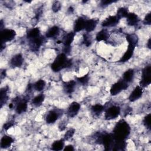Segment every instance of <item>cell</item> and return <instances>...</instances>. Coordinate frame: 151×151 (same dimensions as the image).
<instances>
[{
  "label": "cell",
  "instance_id": "d4e9b609",
  "mask_svg": "<svg viewBox=\"0 0 151 151\" xmlns=\"http://www.w3.org/2000/svg\"><path fill=\"white\" fill-rule=\"evenodd\" d=\"M40 34V31L38 28H34L30 29L27 34V37L29 40L35 38L39 36Z\"/></svg>",
  "mask_w": 151,
  "mask_h": 151
},
{
  "label": "cell",
  "instance_id": "7a4b0ae2",
  "mask_svg": "<svg viewBox=\"0 0 151 151\" xmlns=\"http://www.w3.org/2000/svg\"><path fill=\"white\" fill-rule=\"evenodd\" d=\"M71 65V60H68L64 53H61L57 56L54 62L52 63L51 67L52 71L58 72L63 68L70 67Z\"/></svg>",
  "mask_w": 151,
  "mask_h": 151
},
{
  "label": "cell",
  "instance_id": "cb8c5ba5",
  "mask_svg": "<svg viewBox=\"0 0 151 151\" xmlns=\"http://www.w3.org/2000/svg\"><path fill=\"white\" fill-rule=\"evenodd\" d=\"M8 87H5L4 88H2L1 90V92H0V96H1V107H2L3 104H4L6 101L8 100Z\"/></svg>",
  "mask_w": 151,
  "mask_h": 151
},
{
  "label": "cell",
  "instance_id": "7c38bea8",
  "mask_svg": "<svg viewBox=\"0 0 151 151\" xmlns=\"http://www.w3.org/2000/svg\"><path fill=\"white\" fill-rule=\"evenodd\" d=\"M23 57L21 54L15 55L10 61V64L13 67H19L23 63Z\"/></svg>",
  "mask_w": 151,
  "mask_h": 151
},
{
  "label": "cell",
  "instance_id": "8992f818",
  "mask_svg": "<svg viewBox=\"0 0 151 151\" xmlns=\"http://www.w3.org/2000/svg\"><path fill=\"white\" fill-rule=\"evenodd\" d=\"M13 101L16 104V112L18 114H21L25 112L27 109V101L28 100L26 99H20L19 97H16L14 99Z\"/></svg>",
  "mask_w": 151,
  "mask_h": 151
},
{
  "label": "cell",
  "instance_id": "30bf717a",
  "mask_svg": "<svg viewBox=\"0 0 151 151\" xmlns=\"http://www.w3.org/2000/svg\"><path fill=\"white\" fill-rule=\"evenodd\" d=\"M143 91V87H142L140 86H136L135 88L133 90V91L131 93L130 95L129 96V100L132 102L138 100L142 96Z\"/></svg>",
  "mask_w": 151,
  "mask_h": 151
},
{
  "label": "cell",
  "instance_id": "9c48e42d",
  "mask_svg": "<svg viewBox=\"0 0 151 151\" xmlns=\"http://www.w3.org/2000/svg\"><path fill=\"white\" fill-rule=\"evenodd\" d=\"M120 19L116 15L110 16L106 18V19L102 22L101 25L104 27H113L117 25Z\"/></svg>",
  "mask_w": 151,
  "mask_h": 151
},
{
  "label": "cell",
  "instance_id": "1f68e13d",
  "mask_svg": "<svg viewBox=\"0 0 151 151\" xmlns=\"http://www.w3.org/2000/svg\"><path fill=\"white\" fill-rule=\"evenodd\" d=\"M83 42L86 46L88 47L91 44V38H90V35L87 34L83 35Z\"/></svg>",
  "mask_w": 151,
  "mask_h": 151
},
{
  "label": "cell",
  "instance_id": "ac0fdd59",
  "mask_svg": "<svg viewBox=\"0 0 151 151\" xmlns=\"http://www.w3.org/2000/svg\"><path fill=\"white\" fill-rule=\"evenodd\" d=\"M58 116L59 114L57 111L51 110L48 112L46 116V122L48 124L53 123L58 119Z\"/></svg>",
  "mask_w": 151,
  "mask_h": 151
},
{
  "label": "cell",
  "instance_id": "52a82bcc",
  "mask_svg": "<svg viewBox=\"0 0 151 151\" xmlns=\"http://www.w3.org/2000/svg\"><path fill=\"white\" fill-rule=\"evenodd\" d=\"M16 35V32L14 30L11 29H4L1 31V44H4L6 42L11 41L12 40Z\"/></svg>",
  "mask_w": 151,
  "mask_h": 151
},
{
  "label": "cell",
  "instance_id": "44dd1931",
  "mask_svg": "<svg viewBox=\"0 0 151 151\" xmlns=\"http://www.w3.org/2000/svg\"><path fill=\"white\" fill-rule=\"evenodd\" d=\"M109 33L107 29H103L97 34L96 39L98 42L101 41H106L109 38Z\"/></svg>",
  "mask_w": 151,
  "mask_h": 151
},
{
  "label": "cell",
  "instance_id": "f546056e",
  "mask_svg": "<svg viewBox=\"0 0 151 151\" xmlns=\"http://www.w3.org/2000/svg\"><path fill=\"white\" fill-rule=\"evenodd\" d=\"M45 86V82L43 80H38L34 85V88L38 91H42Z\"/></svg>",
  "mask_w": 151,
  "mask_h": 151
},
{
  "label": "cell",
  "instance_id": "8fae6325",
  "mask_svg": "<svg viewBox=\"0 0 151 151\" xmlns=\"http://www.w3.org/2000/svg\"><path fill=\"white\" fill-rule=\"evenodd\" d=\"M80 109V104L76 101H74L71 103L69 106L67 110V114L69 117H73L76 115H77Z\"/></svg>",
  "mask_w": 151,
  "mask_h": 151
},
{
  "label": "cell",
  "instance_id": "ba28073f",
  "mask_svg": "<svg viewBox=\"0 0 151 151\" xmlns=\"http://www.w3.org/2000/svg\"><path fill=\"white\" fill-rule=\"evenodd\" d=\"M44 40L45 39L42 36H39L35 38L29 40V46L31 51H37L42 45Z\"/></svg>",
  "mask_w": 151,
  "mask_h": 151
},
{
  "label": "cell",
  "instance_id": "5b68a950",
  "mask_svg": "<svg viewBox=\"0 0 151 151\" xmlns=\"http://www.w3.org/2000/svg\"><path fill=\"white\" fill-rule=\"evenodd\" d=\"M120 109L118 106H112L107 109L105 111V119L106 120H112L116 119L120 114Z\"/></svg>",
  "mask_w": 151,
  "mask_h": 151
},
{
  "label": "cell",
  "instance_id": "74e56055",
  "mask_svg": "<svg viewBox=\"0 0 151 151\" xmlns=\"http://www.w3.org/2000/svg\"><path fill=\"white\" fill-rule=\"evenodd\" d=\"M143 22L145 24H147V25H150L151 24V19H150V13L147 14L143 21Z\"/></svg>",
  "mask_w": 151,
  "mask_h": 151
},
{
  "label": "cell",
  "instance_id": "9a60e30c",
  "mask_svg": "<svg viewBox=\"0 0 151 151\" xmlns=\"http://www.w3.org/2000/svg\"><path fill=\"white\" fill-rule=\"evenodd\" d=\"M75 36V33L73 32H70L68 33L63 38L62 42L65 47H70L71 43L73 42Z\"/></svg>",
  "mask_w": 151,
  "mask_h": 151
},
{
  "label": "cell",
  "instance_id": "f1b7e54d",
  "mask_svg": "<svg viewBox=\"0 0 151 151\" xmlns=\"http://www.w3.org/2000/svg\"><path fill=\"white\" fill-rule=\"evenodd\" d=\"M104 107L100 104H96L91 107V109L93 113H94L96 115L100 114L103 110H104Z\"/></svg>",
  "mask_w": 151,
  "mask_h": 151
},
{
  "label": "cell",
  "instance_id": "4dcf8cb0",
  "mask_svg": "<svg viewBox=\"0 0 151 151\" xmlns=\"http://www.w3.org/2000/svg\"><path fill=\"white\" fill-rule=\"evenodd\" d=\"M128 14H129V12H128V10L127 8H120L117 10L116 16H117L120 19H121L122 18L126 17Z\"/></svg>",
  "mask_w": 151,
  "mask_h": 151
},
{
  "label": "cell",
  "instance_id": "d590c367",
  "mask_svg": "<svg viewBox=\"0 0 151 151\" xmlns=\"http://www.w3.org/2000/svg\"><path fill=\"white\" fill-rule=\"evenodd\" d=\"M74 132H75V130L74 129H71L68 130L64 134L65 140H69L70 139H71L73 136Z\"/></svg>",
  "mask_w": 151,
  "mask_h": 151
},
{
  "label": "cell",
  "instance_id": "6da1fadb",
  "mask_svg": "<svg viewBox=\"0 0 151 151\" xmlns=\"http://www.w3.org/2000/svg\"><path fill=\"white\" fill-rule=\"evenodd\" d=\"M130 132V127L129 124L124 120H120L116 124L112 134L114 140L123 141L128 137Z\"/></svg>",
  "mask_w": 151,
  "mask_h": 151
},
{
  "label": "cell",
  "instance_id": "603a6c76",
  "mask_svg": "<svg viewBox=\"0 0 151 151\" xmlns=\"http://www.w3.org/2000/svg\"><path fill=\"white\" fill-rule=\"evenodd\" d=\"M134 74V70L133 69H129L124 73L123 75V79L126 83L130 82L133 79Z\"/></svg>",
  "mask_w": 151,
  "mask_h": 151
},
{
  "label": "cell",
  "instance_id": "b9f144b4",
  "mask_svg": "<svg viewBox=\"0 0 151 151\" xmlns=\"http://www.w3.org/2000/svg\"><path fill=\"white\" fill-rule=\"evenodd\" d=\"M147 45L148 47L149 48H150V39H149L148 40V42H147Z\"/></svg>",
  "mask_w": 151,
  "mask_h": 151
},
{
  "label": "cell",
  "instance_id": "4316f807",
  "mask_svg": "<svg viewBox=\"0 0 151 151\" xmlns=\"http://www.w3.org/2000/svg\"><path fill=\"white\" fill-rule=\"evenodd\" d=\"M126 40L129 44L136 47L138 42V38L137 36L135 34H127L126 35Z\"/></svg>",
  "mask_w": 151,
  "mask_h": 151
},
{
  "label": "cell",
  "instance_id": "7402d4cb",
  "mask_svg": "<svg viewBox=\"0 0 151 151\" xmlns=\"http://www.w3.org/2000/svg\"><path fill=\"white\" fill-rule=\"evenodd\" d=\"M60 28L57 26H53L50 28L46 32L45 36L47 38H53L59 34Z\"/></svg>",
  "mask_w": 151,
  "mask_h": 151
},
{
  "label": "cell",
  "instance_id": "484cf974",
  "mask_svg": "<svg viewBox=\"0 0 151 151\" xmlns=\"http://www.w3.org/2000/svg\"><path fill=\"white\" fill-rule=\"evenodd\" d=\"M64 146V142L63 139L55 141L51 146V149L53 150H61L63 149Z\"/></svg>",
  "mask_w": 151,
  "mask_h": 151
},
{
  "label": "cell",
  "instance_id": "8d00e7d4",
  "mask_svg": "<svg viewBox=\"0 0 151 151\" xmlns=\"http://www.w3.org/2000/svg\"><path fill=\"white\" fill-rule=\"evenodd\" d=\"M14 124V122L12 120H10L9 122H6V123H5L3 126V128L5 130H8V129L11 128L12 126H13Z\"/></svg>",
  "mask_w": 151,
  "mask_h": 151
},
{
  "label": "cell",
  "instance_id": "ab89813d",
  "mask_svg": "<svg viewBox=\"0 0 151 151\" xmlns=\"http://www.w3.org/2000/svg\"><path fill=\"white\" fill-rule=\"evenodd\" d=\"M64 151H72V150H74V147L72 145H68L65 147V148L64 149Z\"/></svg>",
  "mask_w": 151,
  "mask_h": 151
},
{
  "label": "cell",
  "instance_id": "f35d334b",
  "mask_svg": "<svg viewBox=\"0 0 151 151\" xmlns=\"http://www.w3.org/2000/svg\"><path fill=\"white\" fill-rule=\"evenodd\" d=\"M114 1H111V0H104L101 1V5L103 6H107L108 5H110V4L114 2Z\"/></svg>",
  "mask_w": 151,
  "mask_h": 151
},
{
  "label": "cell",
  "instance_id": "2e32d148",
  "mask_svg": "<svg viewBox=\"0 0 151 151\" xmlns=\"http://www.w3.org/2000/svg\"><path fill=\"white\" fill-rule=\"evenodd\" d=\"M86 20L83 17H79L75 22L74 25V32H79L84 29Z\"/></svg>",
  "mask_w": 151,
  "mask_h": 151
},
{
  "label": "cell",
  "instance_id": "60d3db41",
  "mask_svg": "<svg viewBox=\"0 0 151 151\" xmlns=\"http://www.w3.org/2000/svg\"><path fill=\"white\" fill-rule=\"evenodd\" d=\"M5 76H6V71H5V70L1 71V79L4 78L5 77Z\"/></svg>",
  "mask_w": 151,
  "mask_h": 151
},
{
  "label": "cell",
  "instance_id": "277c9868",
  "mask_svg": "<svg viewBox=\"0 0 151 151\" xmlns=\"http://www.w3.org/2000/svg\"><path fill=\"white\" fill-rule=\"evenodd\" d=\"M128 87L127 83L124 80H120L114 84L110 88V94L112 96H115L119 94L123 90H126Z\"/></svg>",
  "mask_w": 151,
  "mask_h": 151
},
{
  "label": "cell",
  "instance_id": "d6986e66",
  "mask_svg": "<svg viewBox=\"0 0 151 151\" xmlns=\"http://www.w3.org/2000/svg\"><path fill=\"white\" fill-rule=\"evenodd\" d=\"M97 24V21L96 19H88L86 20L85 22L84 29L88 32L93 31Z\"/></svg>",
  "mask_w": 151,
  "mask_h": 151
},
{
  "label": "cell",
  "instance_id": "e575fe53",
  "mask_svg": "<svg viewBox=\"0 0 151 151\" xmlns=\"http://www.w3.org/2000/svg\"><path fill=\"white\" fill-rule=\"evenodd\" d=\"M143 123L145 126L147 128L150 129V114H148L145 117L143 120Z\"/></svg>",
  "mask_w": 151,
  "mask_h": 151
},
{
  "label": "cell",
  "instance_id": "e0dca14e",
  "mask_svg": "<svg viewBox=\"0 0 151 151\" xmlns=\"http://www.w3.org/2000/svg\"><path fill=\"white\" fill-rule=\"evenodd\" d=\"M76 84V83L74 80H71V81L64 83V84H63L64 90L66 93H68V94L72 93L74 90Z\"/></svg>",
  "mask_w": 151,
  "mask_h": 151
},
{
  "label": "cell",
  "instance_id": "83f0119b",
  "mask_svg": "<svg viewBox=\"0 0 151 151\" xmlns=\"http://www.w3.org/2000/svg\"><path fill=\"white\" fill-rule=\"evenodd\" d=\"M44 98H45V96L43 94H40L38 96H37L36 97H35L33 99H32V104L34 105V106H40L42 103L44 101Z\"/></svg>",
  "mask_w": 151,
  "mask_h": 151
},
{
  "label": "cell",
  "instance_id": "836d02e7",
  "mask_svg": "<svg viewBox=\"0 0 151 151\" xmlns=\"http://www.w3.org/2000/svg\"><path fill=\"white\" fill-rule=\"evenodd\" d=\"M61 3L59 1H55L52 5V10L53 11V12H57L61 9Z\"/></svg>",
  "mask_w": 151,
  "mask_h": 151
},
{
  "label": "cell",
  "instance_id": "4fadbf2b",
  "mask_svg": "<svg viewBox=\"0 0 151 151\" xmlns=\"http://www.w3.org/2000/svg\"><path fill=\"white\" fill-rule=\"evenodd\" d=\"M134 48H135V46L129 44L127 50H126L124 55L122 56V57L120 58L119 62H126L129 59H130L133 54Z\"/></svg>",
  "mask_w": 151,
  "mask_h": 151
},
{
  "label": "cell",
  "instance_id": "ffe728a7",
  "mask_svg": "<svg viewBox=\"0 0 151 151\" xmlns=\"http://www.w3.org/2000/svg\"><path fill=\"white\" fill-rule=\"evenodd\" d=\"M13 139L11 137L5 135L1 140V148L5 149L9 147L13 142Z\"/></svg>",
  "mask_w": 151,
  "mask_h": 151
},
{
  "label": "cell",
  "instance_id": "5bb4252c",
  "mask_svg": "<svg viewBox=\"0 0 151 151\" xmlns=\"http://www.w3.org/2000/svg\"><path fill=\"white\" fill-rule=\"evenodd\" d=\"M126 18L127 24L130 26L136 25L139 22V18L134 13H129L126 17Z\"/></svg>",
  "mask_w": 151,
  "mask_h": 151
},
{
  "label": "cell",
  "instance_id": "3957f363",
  "mask_svg": "<svg viewBox=\"0 0 151 151\" xmlns=\"http://www.w3.org/2000/svg\"><path fill=\"white\" fill-rule=\"evenodd\" d=\"M151 67L150 65L146 67L142 70V79L140 81V86L145 87L151 83Z\"/></svg>",
  "mask_w": 151,
  "mask_h": 151
},
{
  "label": "cell",
  "instance_id": "d6a6232c",
  "mask_svg": "<svg viewBox=\"0 0 151 151\" xmlns=\"http://www.w3.org/2000/svg\"><path fill=\"white\" fill-rule=\"evenodd\" d=\"M77 80L83 85H86L88 83L89 80V77L88 74H86L82 77L77 78Z\"/></svg>",
  "mask_w": 151,
  "mask_h": 151
}]
</instances>
